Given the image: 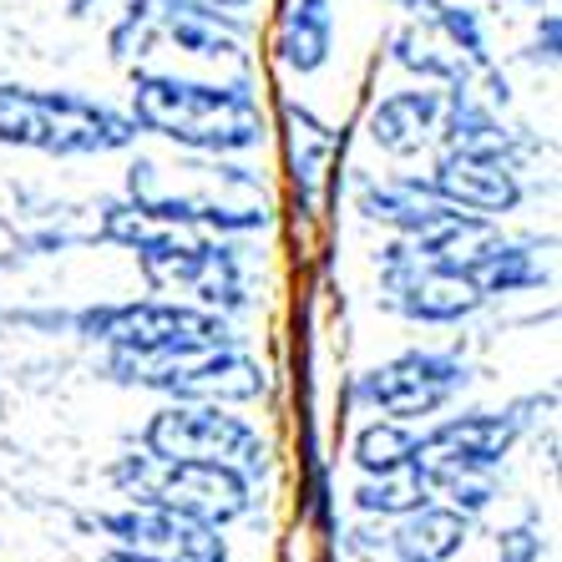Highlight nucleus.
I'll use <instances>...</instances> for the list:
<instances>
[{
  "mask_svg": "<svg viewBox=\"0 0 562 562\" xmlns=\"http://www.w3.org/2000/svg\"><path fill=\"white\" fill-rule=\"evenodd\" d=\"M102 562H153V558H137V552L117 548V552H102Z\"/></svg>",
  "mask_w": 562,
  "mask_h": 562,
  "instance_id": "obj_29",
  "label": "nucleus"
},
{
  "mask_svg": "<svg viewBox=\"0 0 562 562\" xmlns=\"http://www.w3.org/2000/svg\"><path fill=\"white\" fill-rule=\"evenodd\" d=\"M391 56L406 71H416L420 81H446V87H461V81H471L476 71L467 66V56L457 52V41L446 36V26L436 21V11L416 15V21H406V26L391 36Z\"/></svg>",
  "mask_w": 562,
  "mask_h": 562,
  "instance_id": "obj_18",
  "label": "nucleus"
},
{
  "mask_svg": "<svg viewBox=\"0 0 562 562\" xmlns=\"http://www.w3.org/2000/svg\"><path fill=\"white\" fill-rule=\"evenodd\" d=\"M391 5H401V11H431L441 0H391ZM522 5H542V0H522Z\"/></svg>",
  "mask_w": 562,
  "mask_h": 562,
  "instance_id": "obj_28",
  "label": "nucleus"
},
{
  "mask_svg": "<svg viewBox=\"0 0 562 562\" xmlns=\"http://www.w3.org/2000/svg\"><path fill=\"white\" fill-rule=\"evenodd\" d=\"M137 117L81 92H41V87H0V143L31 147L46 157L122 153L137 143Z\"/></svg>",
  "mask_w": 562,
  "mask_h": 562,
  "instance_id": "obj_3",
  "label": "nucleus"
},
{
  "mask_svg": "<svg viewBox=\"0 0 562 562\" xmlns=\"http://www.w3.org/2000/svg\"><path fill=\"white\" fill-rule=\"evenodd\" d=\"M426 502H431V482L416 471V461L395 471H380V476L355 486V507L370 512V517H406V512L426 507Z\"/></svg>",
  "mask_w": 562,
  "mask_h": 562,
  "instance_id": "obj_21",
  "label": "nucleus"
},
{
  "mask_svg": "<svg viewBox=\"0 0 562 562\" xmlns=\"http://www.w3.org/2000/svg\"><path fill=\"white\" fill-rule=\"evenodd\" d=\"M310 517L314 522H329V482L319 467L310 471Z\"/></svg>",
  "mask_w": 562,
  "mask_h": 562,
  "instance_id": "obj_27",
  "label": "nucleus"
},
{
  "mask_svg": "<svg viewBox=\"0 0 562 562\" xmlns=\"http://www.w3.org/2000/svg\"><path fill=\"white\" fill-rule=\"evenodd\" d=\"M112 482H117L122 497L147 502V507L183 512V517H198V522H209V527L238 522V517L254 507L249 476L238 467L193 461V457H157L147 446L112 467Z\"/></svg>",
  "mask_w": 562,
  "mask_h": 562,
  "instance_id": "obj_4",
  "label": "nucleus"
},
{
  "mask_svg": "<svg viewBox=\"0 0 562 562\" xmlns=\"http://www.w3.org/2000/svg\"><path fill=\"white\" fill-rule=\"evenodd\" d=\"M203 5H218V11H249L254 0H203Z\"/></svg>",
  "mask_w": 562,
  "mask_h": 562,
  "instance_id": "obj_30",
  "label": "nucleus"
},
{
  "mask_svg": "<svg viewBox=\"0 0 562 562\" xmlns=\"http://www.w3.org/2000/svg\"><path fill=\"white\" fill-rule=\"evenodd\" d=\"M446 147H457V153H486V157H517V132L502 127L497 106H486L482 97L471 92V81L451 87L441 102V127H436Z\"/></svg>",
  "mask_w": 562,
  "mask_h": 562,
  "instance_id": "obj_17",
  "label": "nucleus"
},
{
  "mask_svg": "<svg viewBox=\"0 0 562 562\" xmlns=\"http://www.w3.org/2000/svg\"><path fill=\"white\" fill-rule=\"evenodd\" d=\"M416 446L420 436L411 431V420H370L366 431L355 436V467L380 476V471H395V467H411L416 461Z\"/></svg>",
  "mask_w": 562,
  "mask_h": 562,
  "instance_id": "obj_22",
  "label": "nucleus"
},
{
  "mask_svg": "<svg viewBox=\"0 0 562 562\" xmlns=\"http://www.w3.org/2000/svg\"><path fill=\"white\" fill-rule=\"evenodd\" d=\"M355 203H360V213H366L370 223H385V228H395V234H406V238L420 234V228L446 209L441 198H436V188L420 183V178H385V183H366Z\"/></svg>",
  "mask_w": 562,
  "mask_h": 562,
  "instance_id": "obj_19",
  "label": "nucleus"
},
{
  "mask_svg": "<svg viewBox=\"0 0 562 562\" xmlns=\"http://www.w3.org/2000/svg\"><path fill=\"white\" fill-rule=\"evenodd\" d=\"M471 279L482 284V294H517V289L542 284V263H537L527 249H517V244H507V238H502L497 249L476 263V274H471Z\"/></svg>",
  "mask_w": 562,
  "mask_h": 562,
  "instance_id": "obj_23",
  "label": "nucleus"
},
{
  "mask_svg": "<svg viewBox=\"0 0 562 562\" xmlns=\"http://www.w3.org/2000/svg\"><path fill=\"white\" fill-rule=\"evenodd\" d=\"M497 558L502 562H542V532H532V527L497 532Z\"/></svg>",
  "mask_w": 562,
  "mask_h": 562,
  "instance_id": "obj_26",
  "label": "nucleus"
},
{
  "mask_svg": "<svg viewBox=\"0 0 562 562\" xmlns=\"http://www.w3.org/2000/svg\"><path fill=\"white\" fill-rule=\"evenodd\" d=\"M522 426H527L522 406L476 411V416H451V420H441L436 431L420 436L416 471L431 482V492H441L451 476H467V471H492L512 446H517Z\"/></svg>",
  "mask_w": 562,
  "mask_h": 562,
  "instance_id": "obj_8",
  "label": "nucleus"
},
{
  "mask_svg": "<svg viewBox=\"0 0 562 562\" xmlns=\"http://www.w3.org/2000/svg\"><path fill=\"white\" fill-rule=\"evenodd\" d=\"M431 188L441 203L482 213V218H497V213H512L522 203V178H517V168H512L507 157L457 153V147L441 153V162L431 172Z\"/></svg>",
  "mask_w": 562,
  "mask_h": 562,
  "instance_id": "obj_14",
  "label": "nucleus"
},
{
  "mask_svg": "<svg viewBox=\"0 0 562 562\" xmlns=\"http://www.w3.org/2000/svg\"><path fill=\"white\" fill-rule=\"evenodd\" d=\"M284 127H289V172H294V188L314 209V193L329 172V153H335V132L314 117L310 106H284Z\"/></svg>",
  "mask_w": 562,
  "mask_h": 562,
  "instance_id": "obj_20",
  "label": "nucleus"
},
{
  "mask_svg": "<svg viewBox=\"0 0 562 562\" xmlns=\"http://www.w3.org/2000/svg\"><path fill=\"white\" fill-rule=\"evenodd\" d=\"M102 527L117 537L127 552L153 562H228L218 527L183 517V512L168 507H147V502H132L127 512H106Z\"/></svg>",
  "mask_w": 562,
  "mask_h": 562,
  "instance_id": "obj_12",
  "label": "nucleus"
},
{
  "mask_svg": "<svg viewBox=\"0 0 562 562\" xmlns=\"http://www.w3.org/2000/svg\"><path fill=\"white\" fill-rule=\"evenodd\" d=\"M471 517L457 507H416L395 517L391 532H350V548L366 562H446L467 548Z\"/></svg>",
  "mask_w": 562,
  "mask_h": 562,
  "instance_id": "obj_13",
  "label": "nucleus"
},
{
  "mask_svg": "<svg viewBox=\"0 0 562 562\" xmlns=\"http://www.w3.org/2000/svg\"><path fill=\"white\" fill-rule=\"evenodd\" d=\"M143 446L157 457H193V461H223L244 476L263 467V436L244 416L209 406V401H178L162 406L143 431Z\"/></svg>",
  "mask_w": 562,
  "mask_h": 562,
  "instance_id": "obj_7",
  "label": "nucleus"
},
{
  "mask_svg": "<svg viewBox=\"0 0 562 562\" xmlns=\"http://www.w3.org/2000/svg\"><path fill=\"white\" fill-rule=\"evenodd\" d=\"M132 249L143 259V274L162 294H198L209 310H238L244 304V279L238 259L223 244L203 234H183L178 223H162L157 234H137Z\"/></svg>",
  "mask_w": 562,
  "mask_h": 562,
  "instance_id": "obj_6",
  "label": "nucleus"
},
{
  "mask_svg": "<svg viewBox=\"0 0 562 562\" xmlns=\"http://www.w3.org/2000/svg\"><path fill=\"white\" fill-rule=\"evenodd\" d=\"M81 329L92 340L117 350H172V345H238L213 310L188 304H117V310L81 314Z\"/></svg>",
  "mask_w": 562,
  "mask_h": 562,
  "instance_id": "obj_10",
  "label": "nucleus"
},
{
  "mask_svg": "<svg viewBox=\"0 0 562 562\" xmlns=\"http://www.w3.org/2000/svg\"><path fill=\"white\" fill-rule=\"evenodd\" d=\"M461 385H467V366L457 355L406 350L360 380V401L380 406L395 420H416V416H436Z\"/></svg>",
  "mask_w": 562,
  "mask_h": 562,
  "instance_id": "obj_11",
  "label": "nucleus"
},
{
  "mask_svg": "<svg viewBox=\"0 0 562 562\" xmlns=\"http://www.w3.org/2000/svg\"><path fill=\"white\" fill-rule=\"evenodd\" d=\"M132 117L188 153L234 157L269 143V112L249 81H188L168 71H132Z\"/></svg>",
  "mask_w": 562,
  "mask_h": 562,
  "instance_id": "obj_1",
  "label": "nucleus"
},
{
  "mask_svg": "<svg viewBox=\"0 0 562 562\" xmlns=\"http://www.w3.org/2000/svg\"><path fill=\"white\" fill-rule=\"evenodd\" d=\"M178 178H162L157 162L137 157L127 178L132 209L147 223H203V228H223V234H244V228H263L269 223V198L263 183L249 168H234L223 157L203 153V162H183L172 168Z\"/></svg>",
  "mask_w": 562,
  "mask_h": 562,
  "instance_id": "obj_2",
  "label": "nucleus"
},
{
  "mask_svg": "<svg viewBox=\"0 0 562 562\" xmlns=\"http://www.w3.org/2000/svg\"><path fill=\"white\" fill-rule=\"evenodd\" d=\"M106 370L122 385H143L178 401H254L263 395L259 360L238 350V345H172V350H117L106 345Z\"/></svg>",
  "mask_w": 562,
  "mask_h": 562,
  "instance_id": "obj_5",
  "label": "nucleus"
},
{
  "mask_svg": "<svg viewBox=\"0 0 562 562\" xmlns=\"http://www.w3.org/2000/svg\"><path fill=\"white\" fill-rule=\"evenodd\" d=\"M380 263H385V300L401 314H411V319L451 325V319H467V314H476L486 304L482 284L467 269L426 259L416 244H391Z\"/></svg>",
  "mask_w": 562,
  "mask_h": 562,
  "instance_id": "obj_9",
  "label": "nucleus"
},
{
  "mask_svg": "<svg viewBox=\"0 0 562 562\" xmlns=\"http://www.w3.org/2000/svg\"><path fill=\"white\" fill-rule=\"evenodd\" d=\"M441 102L446 92L436 87H406V92L380 97L370 112V143L385 147L391 157H416L441 127Z\"/></svg>",
  "mask_w": 562,
  "mask_h": 562,
  "instance_id": "obj_15",
  "label": "nucleus"
},
{
  "mask_svg": "<svg viewBox=\"0 0 562 562\" xmlns=\"http://www.w3.org/2000/svg\"><path fill=\"white\" fill-rule=\"evenodd\" d=\"M431 11L446 26V36L457 41V52L467 56L471 71H486V66H492V46H486L482 11H471V5H461V0H441V5H431Z\"/></svg>",
  "mask_w": 562,
  "mask_h": 562,
  "instance_id": "obj_24",
  "label": "nucleus"
},
{
  "mask_svg": "<svg viewBox=\"0 0 562 562\" xmlns=\"http://www.w3.org/2000/svg\"><path fill=\"white\" fill-rule=\"evenodd\" d=\"M274 56L294 77H314L335 56V0H289L279 11Z\"/></svg>",
  "mask_w": 562,
  "mask_h": 562,
  "instance_id": "obj_16",
  "label": "nucleus"
},
{
  "mask_svg": "<svg viewBox=\"0 0 562 562\" xmlns=\"http://www.w3.org/2000/svg\"><path fill=\"white\" fill-rule=\"evenodd\" d=\"M558 36H562L558 11H542V15H537V36L527 41L522 56H527L532 66H548V71H552V66H558Z\"/></svg>",
  "mask_w": 562,
  "mask_h": 562,
  "instance_id": "obj_25",
  "label": "nucleus"
}]
</instances>
